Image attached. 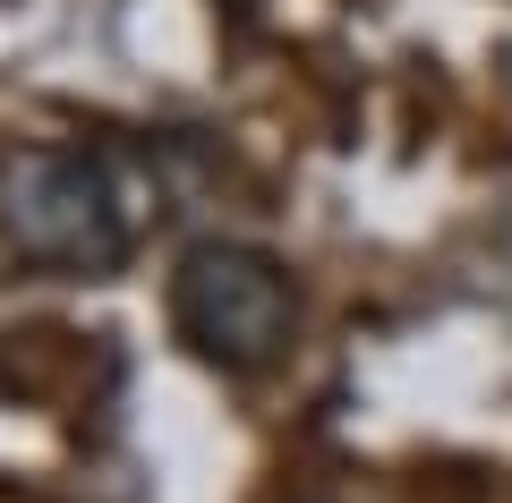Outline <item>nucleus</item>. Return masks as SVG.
Wrapping results in <instances>:
<instances>
[{
	"instance_id": "1",
	"label": "nucleus",
	"mask_w": 512,
	"mask_h": 503,
	"mask_svg": "<svg viewBox=\"0 0 512 503\" xmlns=\"http://www.w3.org/2000/svg\"><path fill=\"white\" fill-rule=\"evenodd\" d=\"M0 239L43 273H111L137 239L120 162L103 145H18V154H0Z\"/></svg>"
},
{
	"instance_id": "2",
	"label": "nucleus",
	"mask_w": 512,
	"mask_h": 503,
	"mask_svg": "<svg viewBox=\"0 0 512 503\" xmlns=\"http://www.w3.org/2000/svg\"><path fill=\"white\" fill-rule=\"evenodd\" d=\"M171 324L180 342L197 350L222 376H256L274 367L299 333V282L274 248H248V239H197L171 273Z\"/></svg>"
}]
</instances>
